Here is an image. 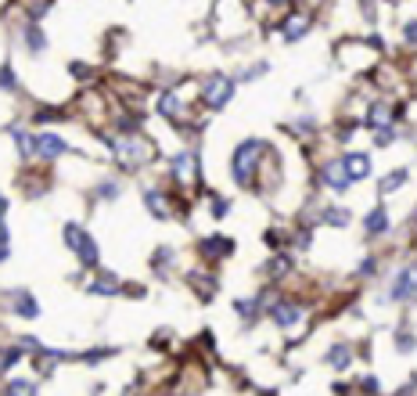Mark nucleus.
<instances>
[{"mask_svg":"<svg viewBox=\"0 0 417 396\" xmlns=\"http://www.w3.org/2000/svg\"><path fill=\"white\" fill-rule=\"evenodd\" d=\"M263 148H266L263 140H245V145H237L234 166H231V173H234L237 184H252V169H255V158H259Z\"/></svg>","mask_w":417,"mask_h":396,"instance_id":"1","label":"nucleus"},{"mask_svg":"<svg viewBox=\"0 0 417 396\" xmlns=\"http://www.w3.org/2000/svg\"><path fill=\"white\" fill-rule=\"evenodd\" d=\"M65 242H69V249L79 256L83 267H98V245H94V238L79 224H65Z\"/></svg>","mask_w":417,"mask_h":396,"instance_id":"2","label":"nucleus"},{"mask_svg":"<svg viewBox=\"0 0 417 396\" xmlns=\"http://www.w3.org/2000/svg\"><path fill=\"white\" fill-rule=\"evenodd\" d=\"M234 98V79H223V76H213L205 83V105L208 108H223Z\"/></svg>","mask_w":417,"mask_h":396,"instance_id":"3","label":"nucleus"},{"mask_svg":"<svg viewBox=\"0 0 417 396\" xmlns=\"http://www.w3.org/2000/svg\"><path fill=\"white\" fill-rule=\"evenodd\" d=\"M342 169L349 173V180H363L367 173H371V158L360 155V152H352V155L342 158Z\"/></svg>","mask_w":417,"mask_h":396,"instance_id":"4","label":"nucleus"},{"mask_svg":"<svg viewBox=\"0 0 417 396\" xmlns=\"http://www.w3.org/2000/svg\"><path fill=\"white\" fill-rule=\"evenodd\" d=\"M324 180H328L331 191H339V195L349 191V184H352V180H349V173L342 169V163H328V166H324Z\"/></svg>","mask_w":417,"mask_h":396,"instance_id":"5","label":"nucleus"},{"mask_svg":"<svg viewBox=\"0 0 417 396\" xmlns=\"http://www.w3.org/2000/svg\"><path fill=\"white\" fill-rule=\"evenodd\" d=\"M36 152H40L43 158H58V155H65V152H69V145H65V140H61L58 134H40Z\"/></svg>","mask_w":417,"mask_h":396,"instance_id":"6","label":"nucleus"},{"mask_svg":"<svg viewBox=\"0 0 417 396\" xmlns=\"http://www.w3.org/2000/svg\"><path fill=\"white\" fill-rule=\"evenodd\" d=\"M410 295H417V274L403 271L396 278V284H392V299H410Z\"/></svg>","mask_w":417,"mask_h":396,"instance_id":"7","label":"nucleus"},{"mask_svg":"<svg viewBox=\"0 0 417 396\" xmlns=\"http://www.w3.org/2000/svg\"><path fill=\"white\" fill-rule=\"evenodd\" d=\"M306 29H310V19H306V14H292V19H288L284 22V29H281V37L288 40V43H295L302 33H306Z\"/></svg>","mask_w":417,"mask_h":396,"instance_id":"8","label":"nucleus"},{"mask_svg":"<svg viewBox=\"0 0 417 396\" xmlns=\"http://www.w3.org/2000/svg\"><path fill=\"white\" fill-rule=\"evenodd\" d=\"M270 313H274V321H277L281 328H292V324L299 321V317H302V310H299L295 303H277Z\"/></svg>","mask_w":417,"mask_h":396,"instance_id":"9","label":"nucleus"},{"mask_svg":"<svg viewBox=\"0 0 417 396\" xmlns=\"http://www.w3.org/2000/svg\"><path fill=\"white\" fill-rule=\"evenodd\" d=\"M363 227H367V234H385V231H389V213H385V209H374L371 216L363 220Z\"/></svg>","mask_w":417,"mask_h":396,"instance_id":"10","label":"nucleus"},{"mask_svg":"<svg viewBox=\"0 0 417 396\" xmlns=\"http://www.w3.org/2000/svg\"><path fill=\"white\" fill-rule=\"evenodd\" d=\"M349 360H352V350H349V346L342 342V346H331V350H328V364H331V368H349Z\"/></svg>","mask_w":417,"mask_h":396,"instance_id":"11","label":"nucleus"},{"mask_svg":"<svg viewBox=\"0 0 417 396\" xmlns=\"http://www.w3.org/2000/svg\"><path fill=\"white\" fill-rule=\"evenodd\" d=\"M144 202H148V209H151L158 220H166V216H169V205L162 202V195H158V191H144Z\"/></svg>","mask_w":417,"mask_h":396,"instance_id":"12","label":"nucleus"},{"mask_svg":"<svg viewBox=\"0 0 417 396\" xmlns=\"http://www.w3.org/2000/svg\"><path fill=\"white\" fill-rule=\"evenodd\" d=\"M231 249H234L231 238H208V242H205V252H208V256H227Z\"/></svg>","mask_w":417,"mask_h":396,"instance_id":"13","label":"nucleus"},{"mask_svg":"<svg viewBox=\"0 0 417 396\" xmlns=\"http://www.w3.org/2000/svg\"><path fill=\"white\" fill-rule=\"evenodd\" d=\"M14 303H19V306H14V310H19V313H25V317H36V313H40V306H36V299L29 295V292H22L19 299H14Z\"/></svg>","mask_w":417,"mask_h":396,"instance_id":"14","label":"nucleus"},{"mask_svg":"<svg viewBox=\"0 0 417 396\" xmlns=\"http://www.w3.org/2000/svg\"><path fill=\"white\" fill-rule=\"evenodd\" d=\"M403 180H407V169H396V173H389V177L381 180V195H392V191H396V187L403 184Z\"/></svg>","mask_w":417,"mask_h":396,"instance_id":"15","label":"nucleus"},{"mask_svg":"<svg viewBox=\"0 0 417 396\" xmlns=\"http://www.w3.org/2000/svg\"><path fill=\"white\" fill-rule=\"evenodd\" d=\"M11 137H14V145H19L22 158H29V155H33V140H29V134H25V130H11Z\"/></svg>","mask_w":417,"mask_h":396,"instance_id":"16","label":"nucleus"},{"mask_svg":"<svg viewBox=\"0 0 417 396\" xmlns=\"http://www.w3.org/2000/svg\"><path fill=\"white\" fill-rule=\"evenodd\" d=\"M108 281H94V289L90 292H98V295H105V292H119V278L116 274H105Z\"/></svg>","mask_w":417,"mask_h":396,"instance_id":"17","label":"nucleus"},{"mask_svg":"<svg viewBox=\"0 0 417 396\" xmlns=\"http://www.w3.org/2000/svg\"><path fill=\"white\" fill-rule=\"evenodd\" d=\"M385 119H389V105H374L371 112H367V123L371 126H385Z\"/></svg>","mask_w":417,"mask_h":396,"instance_id":"18","label":"nucleus"},{"mask_svg":"<svg viewBox=\"0 0 417 396\" xmlns=\"http://www.w3.org/2000/svg\"><path fill=\"white\" fill-rule=\"evenodd\" d=\"M176 108H180V101H176L173 94H162V101H158V112H162V116H176Z\"/></svg>","mask_w":417,"mask_h":396,"instance_id":"19","label":"nucleus"},{"mask_svg":"<svg viewBox=\"0 0 417 396\" xmlns=\"http://www.w3.org/2000/svg\"><path fill=\"white\" fill-rule=\"evenodd\" d=\"M237 313L255 321V317H259V299H252V303H248V299H242V303H237Z\"/></svg>","mask_w":417,"mask_h":396,"instance_id":"20","label":"nucleus"},{"mask_svg":"<svg viewBox=\"0 0 417 396\" xmlns=\"http://www.w3.org/2000/svg\"><path fill=\"white\" fill-rule=\"evenodd\" d=\"M324 216H328V224H334V227H345L349 224V213L345 209H328Z\"/></svg>","mask_w":417,"mask_h":396,"instance_id":"21","label":"nucleus"},{"mask_svg":"<svg viewBox=\"0 0 417 396\" xmlns=\"http://www.w3.org/2000/svg\"><path fill=\"white\" fill-rule=\"evenodd\" d=\"M25 40H29V51H43V37H40V29H25Z\"/></svg>","mask_w":417,"mask_h":396,"instance_id":"22","label":"nucleus"},{"mask_svg":"<svg viewBox=\"0 0 417 396\" xmlns=\"http://www.w3.org/2000/svg\"><path fill=\"white\" fill-rule=\"evenodd\" d=\"M19 357H22V350H11V353H4V357H0V371H11L14 364H19Z\"/></svg>","mask_w":417,"mask_h":396,"instance_id":"23","label":"nucleus"},{"mask_svg":"<svg viewBox=\"0 0 417 396\" xmlns=\"http://www.w3.org/2000/svg\"><path fill=\"white\" fill-rule=\"evenodd\" d=\"M19 350H25V353H40V342H36L33 335H25V339L19 342Z\"/></svg>","mask_w":417,"mask_h":396,"instance_id":"24","label":"nucleus"},{"mask_svg":"<svg viewBox=\"0 0 417 396\" xmlns=\"http://www.w3.org/2000/svg\"><path fill=\"white\" fill-rule=\"evenodd\" d=\"M0 260H8V227H4V220H0Z\"/></svg>","mask_w":417,"mask_h":396,"instance_id":"25","label":"nucleus"},{"mask_svg":"<svg viewBox=\"0 0 417 396\" xmlns=\"http://www.w3.org/2000/svg\"><path fill=\"white\" fill-rule=\"evenodd\" d=\"M101 198H119V184L111 180V184H101Z\"/></svg>","mask_w":417,"mask_h":396,"instance_id":"26","label":"nucleus"},{"mask_svg":"<svg viewBox=\"0 0 417 396\" xmlns=\"http://www.w3.org/2000/svg\"><path fill=\"white\" fill-rule=\"evenodd\" d=\"M399 350H403V353H410V350H414V339H410V331H399Z\"/></svg>","mask_w":417,"mask_h":396,"instance_id":"27","label":"nucleus"},{"mask_svg":"<svg viewBox=\"0 0 417 396\" xmlns=\"http://www.w3.org/2000/svg\"><path fill=\"white\" fill-rule=\"evenodd\" d=\"M8 389H11V393H33V389H36V382H11Z\"/></svg>","mask_w":417,"mask_h":396,"instance_id":"28","label":"nucleus"},{"mask_svg":"<svg viewBox=\"0 0 417 396\" xmlns=\"http://www.w3.org/2000/svg\"><path fill=\"white\" fill-rule=\"evenodd\" d=\"M0 87H4V90H11V87H14V79H11V69H8V65L0 69Z\"/></svg>","mask_w":417,"mask_h":396,"instance_id":"29","label":"nucleus"},{"mask_svg":"<svg viewBox=\"0 0 417 396\" xmlns=\"http://www.w3.org/2000/svg\"><path fill=\"white\" fill-rule=\"evenodd\" d=\"M403 37H407V43H417V22H407Z\"/></svg>","mask_w":417,"mask_h":396,"instance_id":"30","label":"nucleus"},{"mask_svg":"<svg viewBox=\"0 0 417 396\" xmlns=\"http://www.w3.org/2000/svg\"><path fill=\"white\" fill-rule=\"evenodd\" d=\"M4 213H8V198H4V195H0V216H4Z\"/></svg>","mask_w":417,"mask_h":396,"instance_id":"31","label":"nucleus"}]
</instances>
